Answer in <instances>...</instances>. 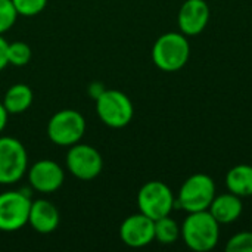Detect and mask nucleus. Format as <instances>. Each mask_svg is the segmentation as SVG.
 <instances>
[{
	"mask_svg": "<svg viewBox=\"0 0 252 252\" xmlns=\"http://www.w3.org/2000/svg\"><path fill=\"white\" fill-rule=\"evenodd\" d=\"M31 49L27 43L24 41H13L9 43V49H7V59L9 63L13 66H24L31 61Z\"/></svg>",
	"mask_w": 252,
	"mask_h": 252,
	"instance_id": "nucleus-18",
	"label": "nucleus"
},
{
	"mask_svg": "<svg viewBox=\"0 0 252 252\" xmlns=\"http://www.w3.org/2000/svg\"><path fill=\"white\" fill-rule=\"evenodd\" d=\"M66 168L74 177L87 182L100 174L103 168V159L97 149L78 142L69 146L66 154Z\"/></svg>",
	"mask_w": 252,
	"mask_h": 252,
	"instance_id": "nucleus-9",
	"label": "nucleus"
},
{
	"mask_svg": "<svg viewBox=\"0 0 252 252\" xmlns=\"http://www.w3.org/2000/svg\"><path fill=\"white\" fill-rule=\"evenodd\" d=\"M120 238L130 248H143L155 241V220L142 213L131 214L121 223Z\"/></svg>",
	"mask_w": 252,
	"mask_h": 252,
	"instance_id": "nucleus-10",
	"label": "nucleus"
},
{
	"mask_svg": "<svg viewBox=\"0 0 252 252\" xmlns=\"http://www.w3.org/2000/svg\"><path fill=\"white\" fill-rule=\"evenodd\" d=\"M216 196V183L214 180L202 173L190 176L180 188L176 207L185 210L186 213H198L210 208Z\"/></svg>",
	"mask_w": 252,
	"mask_h": 252,
	"instance_id": "nucleus-3",
	"label": "nucleus"
},
{
	"mask_svg": "<svg viewBox=\"0 0 252 252\" xmlns=\"http://www.w3.org/2000/svg\"><path fill=\"white\" fill-rule=\"evenodd\" d=\"M224 182H226V188L229 192L241 198L252 196V165L239 164L233 167L226 174Z\"/></svg>",
	"mask_w": 252,
	"mask_h": 252,
	"instance_id": "nucleus-15",
	"label": "nucleus"
},
{
	"mask_svg": "<svg viewBox=\"0 0 252 252\" xmlns=\"http://www.w3.org/2000/svg\"><path fill=\"white\" fill-rule=\"evenodd\" d=\"M180 235H182L180 226L170 216H165V217L155 220V239L159 244L171 245L176 241H179Z\"/></svg>",
	"mask_w": 252,
	"mask_h": 252,
	"instance_id": "nucleus-17",
	"label": "nucleus"
},
{
	"mask_svg": "<svg viewBox=\"0 0 252 252\" xmlns=\"http://www.w3.org/2000/svg\"><path fill=\"white\" fill-rule=\"evenodd\" d=\"M7 117H9V112L6 111L4 105L0 102V133L4 130V127L7 124Z\"/></svg>",
	"mask_w": 252,
	"mask_h": 252,
	"instance_id": "nucleus-24",
	"label": "nucleus"
},
{
	"mask_svg": "<svg viewBox=\"0 0 252 252\" xmlns=\"http://www.w3.org/2000/svg\"><path fill=\"white\" fill-rule=\"evenodd\" d=\"M7 49H9V43L3 38V35L0 34V71L4 69L9 65V59H7Z\"/></svg>",
	"mask_w": 252,
	"mask_h": 252,
	"instance_id": "nucleus-22",
	"label": "nucleus"
},
{
	"mask_svg": "<svg viewBox=\"0 0 252 252\" xmlns=\"http://www.w3.org/2000/svg\"><path fill=\"white\" fill-rule=\"evenodd\" d=\"M139 211L152 220L170 216L176 207V198L171 189L159 180L145 183L137 193Z\"/></svg>",
	"mask_w": 252,
	"mask_h": 252,
	"instance_id": "nucleus-6",
	"label": "nucleus"
},
{
	"mask_svg": "<svg viewBox=\"0 0 252 252\" xmlns=\"http://www.w3.org/2000/svg\"><path fill=\"white\" fill-rule=\"evenodd\" d=\"M28 171V154L15 137H0V185L19 182Z\"/></svg>",
	"mask_w": 252,
	"mask_h": 252,
	"instance_id": "nucleus-7",
	"label": "nucleus"
},
{
	"mask_svg": "<svg viewBox=\"0 0 252 252\" xmlns=\"http://www.w3.org/2000/svg\"><path fill=\"white\" fill-rule=\"evenodd\" d=\"M227 252H252V232H239L226 244Z\"/></svg>",
	"mask_w": 252,
	"mask_h": 252,
	"instance_id": "nucleus-20",
	"label": "nucleus"
},
{
	"mask_svg": "<svg viewBox=\"0 0 252 252\" xmlns=\"http://www.w3.org/2000/svg\"><path fill=\"white\" fill-rule=\"evenodd\" d=\"M12 3L16 9L18 15L35 16L46 7L47 0H12Z\"/></svg>",
	"mask_w": 252,
	"mask_h": 252,
	"instance_id": "nucleus-21",
	"label": "nucleus"
},
{
	"mask_svg": "<svg viewBox=\"0 0 252 252\" xmlns=\"http://www.w3.org/2000/svg\"><path fill=\"white\" fill-rule=\"evenodd\" d=\"M106 90V87L102 84V83H99V81H94V83H92L90 86H89V96L93 99V100H96L103 92Z\"/></svg>",
	"mask_w": 252,
	"mask_h": 252,
	"instance_id": "nucleus-23",
	"label": "nucleus"
},
{
	"mask_svg": "<svg viewBox=\"0 0 252 252\" xmlns=\"http://www.w3.org/2000/svg\"><path fill=\"white\" fill-rule=\"evenodd\" d=\"M61 221L59 210L47 199L31 201L28 224L38 233L47 235L58 229Z\"/></svg>",
	"mask_w": 252,
	"mask_h": 252,
	"instance_id": "nucleus-13",
	"label": "nucleus"
},
{
	"mask_svg": "<svg viewBox=\"0 0 252 252\" xmlns=\"http://www.w3.org/2000/svg\"><path fill=\"white\" fill-rule=\"evenodd\" d=\"M65 180L62 167L52 159H40L28 168V182L40 193L56 192Z\"/></svg>",
	"mask_w": 252,
	"mask_h": 252,
	"instance_id": "nucleus-11",
	"label": "nucleus"
},
{
	"mask_svg": "<svg viewBox=\"0 0 252 252\" xmlns=\"http://www.w3.org/2000/svg\"><path fill=\"white\" fill-rule=\"evenodd\" d=\"M190 56V44L183 32H165L157 38L152 47L154 63L165 72L182 69Z\"/></svg>",
	"mask_w": 252,
	"mask_h": 252,
	"instance_id": "nucleus-2",
	"label": "nucleus"
},
{
	"mask_svg": "<svg viewBox=\"0 0 252 252\" xmlns=\"http://www.w3.org/2000/svg\"><path fill=\"white\" fill-rule=\"evenodd\" d=\"M210 6L205 0H186L177 15L180 32L188 35L201 34L210 21Z\"/></svg>",
	"mask_w": 252,
	"mask_h": 252,
	"instance_id": "nucleus-12",
	"label": "nucleus"
},
{
	"mask_svg": "<svg viewBox=\"0 0 252 252\" xmlns=\"http://www.w3.org/2000/svg\"><path fill=\"white\" fill-rule=\"evenodd\" d=\"M208 211L220 224L235 223L242 216V211H244L242 198L232 192L221 193L219 196L216 195Z\"/></svg>",
	"mask_w": 252,
	"mask_h": 252,
	"instance_id": "nucleus-14",
	"label": "nucleus"
},
{
	"mask_svg": "<svg viewBox=\"0 0 252 252\" xmlns=\"http://www.w3.org/2000/svg\"><path fill=\"white\" fill-rule=\"evenodd\" d=\"M86 133V120L75 109H62L47 123V136L58 146H72L78 143Z\"/></svg>",
	"mask_w": 252,
	"mask_h": 252,
	"instance_id": "nucleus-5",
	"label": "nucleus"
},
{
	"mask_svg": "<svg viewBox=\"0 0 252 252\" xmlns=\"http://www.w3.org/2000/svg\"><path fill=\"white\" fill-rule=\"evenodd\" d=\"M32 90L30 86L27 84H13L7 89V92L4 93V97H3V105L6 108V111L9 112V115H18V114H22L25 112L31 103H32Z\"/></svg>",
	"mask_w": 252,
	"mask_h": 252,
	"instance_id": "nucleus-16",
	"label": "nucleus"
},
{
	"mask_svg": "<svg viewBox=\"0 0 252 252\" xmlns=\"http://www.w3.org/2000/svg\"><path fill=\"white\" fill-rule=\"evenodd\" d=\"M182 238L189 250L207 252L216 248L220 239V223L211 216L208 210L198 213H188L182 227Z\"/></svg>",
	"mask_w": 252,
	"mask_h": 252,
	"instance_id": "nucleus-1",
	"label": "nucleus"
},
{
	"mask_svg": "<svg viewBox=\"0 0 252 252\" xmlns=\"http://www.w3.org/2000/svg\"><path fill=\"white\" fill-rule=\"evenodd\" d=\"M31 198L19 190L0 193V230L16 232L28 224Z\"/></svg>",
	"mask_w": 252,
	"mask_h": 252,
	"instance_id": "nucleus-8",
	"label": "nucleus"
},
{
	"mask_svg": "<svg viewBox=\"0 0 252 252\" xmlns=\"http://www.w3.org/2000/svg\"><path fill=\"white\" fill-rule=\"evenodd\" d=\"M18 12L12 0H0V34L9 31L16 22Z\"/></svg>",
	"mask_w": 252,
	"mask_h": 252,
	"instance_id": "nucleus-19",
	"label": "nucleus"
},
{
	"mask_svg": "<svg viewBox=\"0 0 252 252\" xmlns=\"http://www.w3.org/2000/svg\"><path fill=\"white\" fill-rule=\"evenodd\" d=\"M94 102L100 121L111 128H123L133 120V103L130 97L120 90L106 89Z\"/></svg>",
	"mask_w": 252,
	"mask_h": 252,
	"instance_id": "nucleus-4",
	"label": "nucleus"
}]
</instances>
